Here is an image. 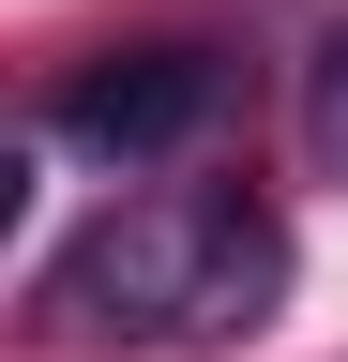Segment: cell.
<instances>
[{"label": "cell", "mask_w": 348, "mask_h": 362, "mask_svg": "<svg viewBox=\"0 0 348 362\" xmlns=\"http://www.w3.org/2000/svg\"><path fill=\"white\" fill-rule=\"evenodd\" d=\"M288 302V211L257 181H137L30 272L16 347L46 362H137V347H242Z\"/></svg>", "instance_id": "6da1fadb"}, {"label": "cell", "mask_w": 348, "mask_h": 362, "mask_svg": "<svg viewBox=\"0 0 348 362\" xmlns=\"http://www.w3.org/2000/svg\"><path fill=\"white\" fill-rule=\"evenodd\" d=\"M212 121H228V61H212V45H106V61H76V76L46 90V136L91 151L106 181L182 166Z\"/></svg>", "instance_id": "7a4b0ae2"}, {"label": "cell", "mask_w": 348, "mask_h": 362, "mask_svg": "<svg viewBox=\"0 0 348 362\" xmlns=\"http://www.w3.org/2000/svg\"><path fill=\"white\" fill-rule=\"evenodd\" d=\"M303 181H348V16L318 30V45H303Z\"/></svg>", "instance_id": "3957f363"}]
</instances>
